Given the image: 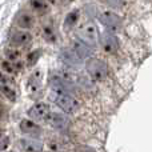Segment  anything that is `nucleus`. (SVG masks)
Listing matches in <instances>:
<instances>
[{
	"mask_svg": "<svg viewBox=\"0 0 152 152\" xmlns=\"http://www.w3.org/2000/svg\"><path fill=\"white\" fill-rule=\"evenodd\" d=\"M86 69L89 77L95 81H103L107 77V64L96 58L89 59L86 63Z\"/></svg>",
	"mask_w": 152,
	"mask_h": 152,
	"instance_id": "obj_1",
	"label": "nucleus"
},
{
	"mask_svg": "<svg viewBox=\"0 0 152 152\" xmlns=\"http://www.w3.org/2000/svg\"><path fill=\"white\" fill-rule=\"evenodd\" d=\"M77 37L81 42L87 43L91 47H95L96 44V37H97V31L94 23H86L81 26L77 31Z\"/></svg>",
	"mask_w": 152,
	"mask_h": 152,
	"instance_id": "obj_2",
	"label": "nucleus"
},
{
	"mask_svg": "<svg viewBox=\"0 0 152 152\" xmlns=\"http://www.w3.org/2000/svg\"><path fill=\"white\" fill-rule=\"evenodd\" d=\"M53 102H55L56 105H59L61 110L66 111V112H68V113L75 112V111L79 108L77 100H76L74 96H71V95L56 94L55 96H53Z\"/></svg>",
	"mask_w": 152,
	"mask_h": 152,
	"instance_id": "obj_3",
	"label": "nucleus"
},
{
	"mask_svg": "<svg viewBox=\"0 0 152 152\" xmlns=\"http://www.w3.org/2000/svg\"><path fill=\"white\" fill-rule=\"evenodd\" d=\"M50 86L56 94L61 95H75L74 88L69 84V81H67V79H63L58 75H53L50 77Z\"/></svg>",
	"mask_w": 152,
	"mask_h": 152,
	"instance_id": "obj_4",
	"label": "nucleus"
},
{
	"mask_svg": "<svg viewBox=\"0 0 152 152\" xmlns=\"http://www.w3.org/2000/svg\"><path fill=\"white\" fill-rule=\"evenodd\" d=\"M99 21L105 26L107 28L112 29V31H119L121 27V19L118 13L111 12V11H105V12L99 15Z\"/></svg>",
	"mask_w": 152,
	"mask_h": 152,
	"instance_id": "obj_5",
	"label": "nucleus"
},
{
	"mask_svg": "<svg viewBox=\"0 0 152 152\" xmlns=\"http://www.w3.org/2000/svg\"><path fill=\"white\" fill-rule=\"evenodd\" d=\"M51 110L45 103H36L34 104L31 108L28 110V115L29 118H32L34 120H39V121H45L50 119L51 116Z\"/></svg>",
	"mask_w": 152,
	"mask_h": 152,
	"instance_id": "obj_6",
	"label": "nucleus"
},
{
	"mask_svg": "<svg viewBox=\"0 0 152 152\" xmlns=\"http://www.w3.org/2000/svg\"><path fill=\"white\" fill-rule=\"evenodd\" d=\"M100 44H102L104 52L107 53H115L118 51V39L115 37V35H112L111 32L105 31L100 35Z\"/></svg>",
	"mask_w": 152,
	"mask_h": 152,
	"instance_id": "obj_7",
	"label": "nucleus"
},
{
	"mask_svg": "<svg viewBox=\"0 0 152 152\" xmlns=\"http://www.w3.org/2000/svg\"><path fill=\"white\" fill-rule=\"evenodd\" d=\"M27 91L31 97H37L42 95V84H40V72H34L27 81Z\"/></svg>",
	"mask_w": 152,
	"mask_h": 152,
	"instance_id": "obj_8",
	"label": "nucleus"
},
{
	"mask_svg": "<svg viewBox=\"0 0 152 152\" xmlns=\"http://www.w3.org/2000/svg\"><path fill=\"white\" fill-rule=\"evenodd\" d=\"M20 129L23 134L28 135V136H31V137H39L43 132L42 127H39L35 121L28 120V119H23V120L20 121Z\"/></svg>",
	"mask_w": 152,
	"mask_h": 152,
	"instance_id": "obj_9",
	"label": "nucleus"
},
{
	"mask_svg": "<svg viewBox=\"0 0 152 152\" xmlns=\"http://www.w3.org/2000/svg\"><path fill=\"white\" fill-rule=\"evenodd\" d=\"M32 35L27 31H16L11 35V44L15 45V47H21V45H26L31 42Z\"/></svg>",
	"mask_w": 152,
	"mask_h": 152,
	"instance_id": "obj_10",
	"label": "nucleus"
},
{
	"mask_svg": "<svg viewBox=\"0 0 152 152\" xmlns=\"http://www.w3.org/2000/svg\"><path fill=\"white\" fill-rule=\"evenodd\" d=\"M50 123L51 126L53 127V128L56 129H60V131H63V129H66L67 127H68V118H67L66 115H63V113H58V112H52L50 116Z\"/></svg>",
	"mask_w": 152,
	"mask_h": 152,
	"instance_id": "obj_11",
	"label": "nucleus"
},
{
	"mask_svg": "<svg viewBox=\"0 0 152 152\" xmlns=\"http://www.w3.org/2000/svg\"><path fill=\"white\" fill-rule=\"evenodd\" d=\"M19 147L26 152H42L43 144L39 140L35 139H20L19 140Z\"/></svg>",
	"mask_w": 152,
	"mask_h": 152,
	"instance_id": "obj_12",
	"label": "nucleus"
},
{
	"mask_svg": "<svg viewBox=\"0 0 152 152\" xmlns=\"http://www.w3.org/2000/svg\"><path fill=\"white\" fill-rule=\"evenodd\" d=\"M72 50L80 56V59H86V58H89L92 53V48L91 45H88L87 43L81 42L80 39L79 40H75L72 43Z\"/></svg>",
	"mask_w": 152,
	"mask_h": 152,
	"instance_id": "obj_13",
	"label": "nucleus"
},
{
	"mask_svg": "<svg viewBox=\"0 0 152 152\" xmlns=\"http://www.w3.org/2000/svg\"><path fill=\"white\" fill-rule=\"evenodd\" d=\"M16 23L23 29H31L35 26V18L29 12H20L16 18Z\"/></svg>",
	"mask_w": 152,
	"mask_h": 152,
	"instance_id": "obj_14",
	"label": "nucleus"
},
{
	"mask_svg": "<svg viewBox=\"0 0 152 152\" xmlns=\"http://www.w3.org/2000/svg\"><path fill=\"white\" fill-rule=\"evenodd\" d=\"M59 56H60V59L64 63L69 64V66H76V64H79L81 60L80 56H79L72 48H69V50H63Z\"/></svg>",
	"mask_w": 152,
	"mask_h": 152,
	"instance_id": "obj_15",
	"label": "nucleus"
},
{
	"mask_svg": "<svg viewBox=\"0 0 152 152\" xmlns=\"http://www.w3.org/2000/svg\"><path fill=\"white\" fill-rule=\"evenodd\" d=\"M31 8L39 15H45L50 12V3L47 0H29Z\"/></svg>",
	"mask_w": 152,
	"mask_h": 152,
	"instance_id": "obj_16",
	"label": "nucleus"
},
{
	"mask_svg": "<svg viewBox=\"0 0 152 152\" xmlns=\"http://www.w3.org/2000/svg\"><path fill=\"white\" fill-rule=\"evenodd\" d=\"M0 68H1L3 72H5V74L15 75L16 72L21 68V66H20V64H13V61L5 59V60H3L1 63H0Z\"/></svg>",
	"mask_w": 152,
	"mask_h": 152,
	"instance_id": "obj_17",
	"label": "nucleus"
},
{
	"mask_svg": "<svg viewBox=\"0 0 152 152\" xmlns=\"http://www.w3.org/2000/svg\"><path fill=\"white\" fill-rule=\"evenodd\" d=\"M0 94L7 100H10V102H12V103L16 102V92L13 91L8 84H1V86H0Z\"/></svg>",
	"mask_w": 152,
	"mask_h": 152,
	"instance_id": "obj_18",
	"label": "nucleus"
},
{
	"mask_svg": "<svg viewBox=\"0 0 152 152\" xmlns=\"http://www.w3.org/2000/svg\"><path fill=\"white\" fill-rule=\"evenodd\" d=\"M79 11H72V12H69L68 15L66 16V21H64V26L67 27V28H72V27L76 26V23L79 21Z\"/></svg>",
	"mask_w": 152,
	"mask_h": 152,
	"instance_id": "obj_19",
	"label": "nucleus"
},
{
	"mask_svg": "<svg viewBox=\"0 0 152 152\" xmlns=\"http://www.w3.org/2000/svg\"><path fill=\"white\" fill-rule=\"evenodd\" d=\"M43 36L45 37L47 42H56V32L51 26H43Z\"/></svg>",
	"mask_w": 152,
	"mask_h": 152,
	"instance_id": "obj_20",
	"label": "nucleus"
},
{
	"mask_svg": "<svg viewBox=\"0 0 152 152\" xmlns=\"http://www.w3.org/2000/svg\"><path fill=\"white\" fill-rule=\"evenodd\" d=\"M20 52L18 50H7L5 51V58L11 61H19L20 60Z\"/></svg>",
	"mask_w": 152,
	"mask_h": 152,
	"instance_id": "obj_21",
	"label": "nucleus"
},
{
	"mask_svg": "<svg viewBox=\"0 0 152 152\" xmlns=\"http://www.w3.org/2000/svg\"><path fill=\"white\" fill-rule=\"evenodd\" d=\"M48 148H50V151H52V152H61L63 151L61 143L58 142V140H55V139L48 140Z\"/></svg>",
	"mask_w": 152,
	"mask_h": 152,
	"instance_id": "obj_22",
	"label": "nucleus"
},
{
	"mask_svg": "<svg viewBox=\"0 0 152 152\" xmlns=\"http://www.w3.org/2000/svg\"><path fill=\"white\" fill-rule=\"evenodd\" d=\"M39 55H40L39 51H32L31 53H28V56H27V63H28V66L36 64L37 59H39Z\"/></svg>",
	"mask_w": 152,
	"mask_h": 152,
	"instance_id": "obj_23",
	"label": "nucleus"
},
{
	"mask_svg": "<svg viewBox=\"0 0 152 152\" xmlns=\"http://www.w3.org/2000/svg\"><path fill=\"white\" fill-rule=\"evenodd\" d=\"M75 152H96V151L92 150L91 147H87V145H77Z\"/></svg>",
	"mask_w": 152,
	"mask_h": 152,
	"instance_id": "obj_24",
	"label": "nucleus"
},
{
	"mask_svg": "<svg viewBox=\"0 0 152 152\" xmlns=\"http://www.w3.org/2000/svg\"><path fill=\"white\" fill-rule=\"evenodd\" d=\"M8 143H10V140H8V137H5V139H3L1 142H0V151L5 150V148L8 147Z\"/></svg>",
	"mask_w": 152,
	"mask_h": 152,
	"instance_id": "obj_25",
	"label": "nucleus"
},
{
	"mask_svg": "<svg viewBox=\"0 0 152 152\" xmlns=\"http://www.w3.org/2000/svg\"><path fill=\"white\" fill-rule=\"evenodd\" d=\"M108 3H110L112 7H120L121 5V0H108Z\"/></svg>",
	"mask_w": 152,
	"mask_h": 152,
	"instance_id": "obj_26",
	"label": "nucleus"
},
{
	"mask_svg": "<svg viewBox=\"0 0 152 152\" xmlns=\"http://www.w3.org/2000/svg\"><path fill=\"white\" fill-rule=\"evenodd\" d=\"M0 81H1V83H4V84H7V83H8V79L5 77V76L1 74V72H0Z\"/></svg>",
	"mask_w": 152,
	"mask_h": 152,
	"instance_id": "obj_27",
	"label": "nucleus"
},
{
	"mask_svg": "<svg viewBox=\"0 0 152 152\" xmlns=\"http://www.w3.org/2000/svg\"><path fill=\"white\" fill-rule=\"evenodd\" d=\"M59 1H60L63 5H68L69 3H72V1H74V0H59Z\"/></svg>",
	"mask_w": 152,
	"mask_h": 152,
	"instance_id": "obj_28",
	"label": "nucleus"
},
{
	"mask_svg": "<svg viewBox=\"0 0 152 152\" xmlns=\"http://www.w3.org/2000/svg\"><path fill=\"white\" fill-rule=\"evenodd\" d=\"M3 113H4V112H3V108H1V107H0V119H1V118H3Z\"/></svg>",
	"mask_w": 152,
	"mask_h": 152,
	"instance_id": "obj_29",
	"label": "nucleus"
},
{
	"mask_svg": "<svg viewBox=\"0 0 152 152\" xmlns=\"http://www.w3.org/2000/svg\"><path fill=\"white\" fill-rule=\"evenodd\" d=\"M47 1H48V3H51V4H55L56 0H47Z\"/></svg>",
	"mask_w": 152,
	"mask_h": 152,
	"instance_id": "obj_30",
	"label": "nucleus"
},
{
	"mask_svg": "<svg viewBox=\"0 0 152 152\" xmlns=\"http://www.w3.org/2000/svg\"><path fill=\"white\" fill-rule=\"evenodd\" d=\"M3 136V132H1V129H0V137H1Z\"/></svg>",
	"mask_w": 152,
	"mask_h": 152,
	"instance_id": "obj_31",
	"label": "nucleus"
}]
</instances>
